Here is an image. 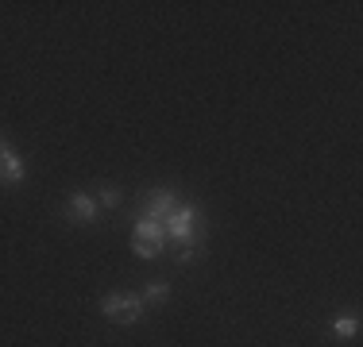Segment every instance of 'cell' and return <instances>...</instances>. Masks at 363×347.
Instances as JSON below:
<instances>
[{
  "instance_id": "52a82bcc",
  "label": "cell",
  "mask_w": 363,
  "mask_h": 347,
  "mask_svg": "<svg viewBox=\"0 0 363 347\" xmlns=\"http://www.w3.org/2000/svg\"><path fill=\"white\" fill-rule=\"evenodd\" d=\"M132 251H135L140 258H155V255L162 251V243H159V239H147V236H132Z\"/></svg>"
},
{
  "instance_id": "9c48e42d",
  "label": "cell",
  "mask_w": 363,
  "mask_h": 347,
  "mask_svg": "<svg viewBox=\"0 0 363 347\" xmlns=\"http://www.w3.org/2000/svg\"><path fill=\"white\" fill-rule=\"evenodd\" d=\"M167 293H170V285H167V282H162V278H159V282H147L143 297H147V301H167Z\"/></svg>"
},
{
  "instance_id": "ba28073f",
  "label": "cell",
  "mask_w": 363,
  "mask_h": 347,
  "mask_svg": "<svg viewBox=\"0 0 363 347\" xmlns=\"http://www.w3.org/2000/svg\"><path fill=\"white\" fill-rule=\"evenodd\" d=\"M333 332H336V336H356V332H359V320L352 317V312H344V317L333 320Z\"/></svg>"
},
{
  "instance_id": "30bf717a",
  "label": "cell",
  "mask_w": 363,
  "mask_h": 347,
  "mask_svg": "<svg viewBox=\"0 0 363 347\" xmlns=\"http://www.w3.org/2000/svg\"><path fill=\"white\" fill-rule=\"evenodd\" d=\"M116 201H120V189H112V186H105V189H101V205H105V208H112Z\"/></svg>"
},
{
  "instance_id": "8992f818",
  "label": "cell",
  "mask_w": 363,
  "mask_h": 347,
  "mask_svg": "<svg viewBox=\"0 0 363 347\" xmlns=\"http://www.w3.org/2000/svg\"><path fill=\"white\" fill-rule=\"evenodd\" d=\"M132 236H147V239H167V228H162L159 220H155V216H147V212H140V220H135V232Z\"/></svg>"
},
{
  "instance_id": "8fae6325",
  "label": "cell",
  "mask_w": 363,
  "mask_h": 347,
  "mask_svg": "<svg viewBox=\"0 0 363 347\" xmlns=\"http://www.w3.org/2000/svg\"><path fill=\"white\" fill-rule=\"evenodd\" d=\"M0 147H8V143H4V139H0Z\"/></svg>"
},
{
  "instance_id": "6da1fadb",
  "label": "cell",
  "mask_w": 363,
  "mask_h": 347,
  "mask_svg": "<svg viewBox=\"0 0 363 347\" xmlns=\"http://www.w3.org/2000/svg\"><path fill=\"white\" fill-rule=\"evenodd\" d=\"M101 312H105L112 324H135L143 317V297H135V293H108L101 301Z\"/></svg>"
},
{
  "instance_id": "5b68a950",
  "label": "cell",
  "mask_w": 363,
  "mask_h": 347,
  "mask_svg": "<svg viewBox=\"0 0 363 347\" xmlns=\"http://www.w3.org/2000/svg\"><path fill=\"white\" fill-rule=\"evenodd\" d=\"M70 216L74 220H93L97 216V201L89 193H70Z\"/></svg>"
},
{
  "instance_id": "3957f363",
  "label": "cell",
  "mask_w": 363,
  "mask_h": 347,
  "mask_svg": "<svg viewBox=\"0 0 363 347\" xmlns=\"http://www.w3.org/2000/svg\"><path fill=\"white\" fill-rule=\"evenodd\" d=\"M174 208H178V201H174V189H155V193H151V201H147V208H143V212H147V216H155V220L162 224L170 212H174Z\"/></svg>"
},
{
  "instance_id": "7a4b0ae2",
  "label": "cell",
  "mask_w": 363,
  "mask_h": 347,
  "mask_svg": "<svg viewBox=\"0 0 363 347\" xmlns=\"http://www.w3.org/2000/svg\"><path fill=\"white\" fill-rule=\"evenodd\" d=\"M197 208L194 205H178L174 212L162 220V228H167V236L170 239H178V243H189V239H197Z\"/></svg>"
},
{
  "instance_id": "277c9868",
  "label": "cell",
  "mask_w": 363,
  "mask_h": 347,
  "mask_svg": "<svg viewBox=\"0 0 363 347\" xmlns=\"http://www.w3.org/2000/svg\"><path fill=\"white\" fill-rule=\"evenodd\" d=\"M0 178L4 181H20L23 178V162L12 147H0Z\"/></svg>"
}]
</instances>
